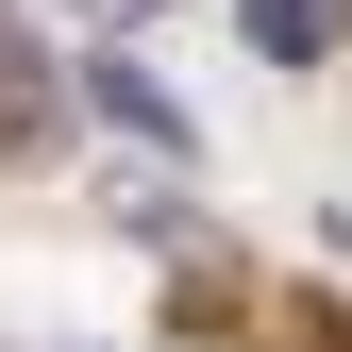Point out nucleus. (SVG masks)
Wrapping results in <instances>:
<instances>
[{
	"label": "nucleus",
	"mask_w": 352,
	"mask_h": 352,
	"mask_svg": "<svg viewBox=\"0 0 352 352\" xmlns=\"http://www.w3.org/2000/svg\"><path fill=\"white\" fill-rule=\"evenodd\" d=\"M84 101H101L118 135H151V151H185V101H168V84H151L135 51H84Z\"/></svg>",
	"instance_id": "f257e3e1"
},
{
	"label": "nucleus",
	"mask_w": 352,
	"mask_h": 352,
	"mask_svg": "<svg viewBox=\"0 0 352 352\" xmlns=\"http://www.w3.org/2000/svg\"><path fill=\"white\" fill-rule=\"evenodd\" d=\"M252 51H269V67H319L336 17H319V0H252Z\"/></svg>",
	"instance_id": "f03ea898"
},
{
	"label": "nucleus",
	"mask_w": 352,
	"mask_h": 352,
	"mask_svg": "<svg viewBox=\"0 0 352 352\" xmlns=\"http://www.w3.org/2000/svg\"><path fill=\"white\" fill-rule=\"evenodd\" d=\"M34 135V84H17V34H0V151Z\"/></svg>",
	"instance_id": "7ed1b4c3"
},
{
	"label": "nucleus",
	"mask_w": 352,
	"mask_h": 352,
	"mask_svg": "<svg viewBox=\"0 0 352 352\" xmlns=\"http://www.w3.org/2000/svg\"><path fill=\"white\" fill-rule=\"evenodd\" d=\"M51 17H84V34H101V51H118V34H135L151 0H51Z\"/></svg>",
	"instance_id": "20e7f679"
}]
</instances>
